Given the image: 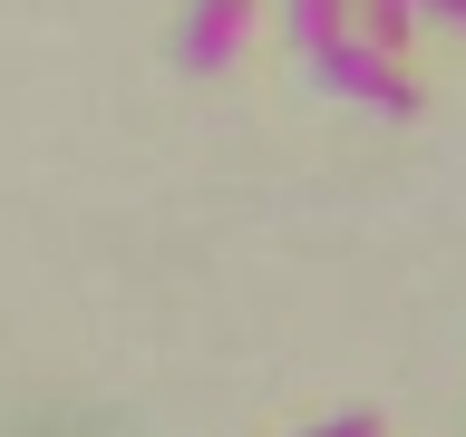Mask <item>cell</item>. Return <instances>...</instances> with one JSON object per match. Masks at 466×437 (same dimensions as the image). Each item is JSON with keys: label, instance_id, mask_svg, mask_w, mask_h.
<instances>
[{"label": "cell", "instance_id": "6da1fadb", "mask_svg": "<svg viewBox=\"0 0 466 437\" xmlns=\"http://www.w3.org/2000/svg\"><path fill=\"white\" fill-rule=\"evenodd\" d=\"M291 39H301L311 87H330V97H379L389 117L418 107V87L389 68V49H360V39L340 29V0H291Z\"/></svg>", "mask_w": 466, "mask_h": 437}, {"label": "cell", "instance_id": "7a4b0ae2", "mask_svg": "<svg viewBox=\"0 0 466 437\" xmlns=\"http://www.w3.org/2000/svg\"><path fill=\"white\" fill-rule=\"evenodd\" d=\"M233 39H243V0H195V20H185L175 58H185V68H224Z\"/></svg>", "mask_w": 466, "mask_h": 437}, {"label": "cell", "instance_id": "3957f363", "mask_svg": "<svg viewBox=\"0 0 466 437\" xmlns=\"http://www.w3.org/2000/svg\"><path fill=\"white\" fill-rule=\"evenodd\" d=\"M301 437H379V418H370V408H350V418H330V428H301Z\"/></svg>", "mask_w": 466, "mask_h": 437}, {"label": "cell", "instance_id": "277c9868", "mask_svg": "<svg viewBox=\"0 0 466 437\" xmlns=\"http://www.w3.org/2000/svg\"><path fill=\"white\" fill-rule=\"evenodd\" d=\"M389 10H408V20H418V10H447V20H466V0H389Z\"/></svg>", "mask_w": 466, "mask_h": 437}]
</instances>
